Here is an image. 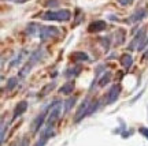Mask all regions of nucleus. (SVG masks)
I'll use <instances>...</instances> for the list:
<instances>
[{"label": "nucleus", "instance_id": "obj_1", "mask_svg": "<svg viewBox=\"0 0 148 146\" xmlns=\"http://www.w3.org/2000/svg\"><path fill=\"white\" fill-rule=\"evenodd\" d=\"M71 18V12L69 10H58V11H47L43 15L44 21H62L67 22Z\"/></svg>", "mask_w": 148, "mask_h": 146}, {"label": "nucleus", "instance_id": "obj_2", "mask_svg": "<svg viewBox=\"0 0 148 146\" xmlns=\"http://www.w3.org/2000/svg\"><path fill=\"white\" fill-rule=\"evenodd\" d=\"M145 36H147L145 29H141V30L139 31V34H136V37L133 38V41L130 43L129 49H139V51H141V49L145 48L148 45L147 41H145Z\"/></svg>", "mask_w": 148, "mask_h": 146}, {"label": "nucleus", "instance_id": "obj_3", "mask_svg": "<svg viewBox=\"0 0 148 146\" xmlns=\"http://www.w3.org/2000/svg\"><path fill=\"white\" fill-rule=\"evenodd\" d=\"M59 34V29H56L54 26H38L37 25V36L41 40H47L51 37H55Z\"/></svg>", "mask_w": 148, "mask_h": 146}, {"label": "nucleus", "instance_id": "obj_4", "mask_svg": "<svg viewBox=\"0 0 148 146\" xmlns=\"http://www.w3.org/2000/svg\"><path fill=\"white\" fill-rule=\"evenodd\" d=\"M61 105L62 103L61 101H55L54 104H51L49 105V108H51V113L48 115V117H47V124H49V126H54V123L58 120V117H59V115H61Z\"/></svg>", "mask_w": 148, "mask_h": 146}, {"label": "nucleus", "instance_id": "obj_5", "mask_svg": "<svg viewBox=\"0 0 148 146\" xmlns=\"http://www.w3.org/2000/svg\"><path fill=\"white\" fill-rule=\"evenodd\" d=\"M119 93H121V85H112L108 89V93H107V96H106V104H112L115 103L119 97Z\"/></svg>", "mask_w": 148, "mask_h": 146}, {"label": "nucleus", "instance_id": "obj_6", "mask_svg": "<svg viewBox=\"0 0 148 146\" xmlns=\"http://www.w3.org/2000/svg\"><path fill=\"white\" fill-rule=\"evenodd\" d=\"M51 137H54V126L47 124V127L44 128V131L41 133V135H40V139L37 141L34 146H45L47 141H48Z\"/></svg>", "mask_w": 148, "mask_h": 146}, {"label": "nucleus", "instance_id": "obj_7", "mask_svg": "<svg viewBox=\"0 0 148 146\" xmlns=\"http://www.w3.org/2000/svg\"><path fill=\"white\" fill-rule=\"evenodd\" d=\"M89 104H91V100L86 98L85 101L80 105V108H78L77 113H75V123L81 122V119H84L86 115H89V113H88V112H89Z\"/></svg>", "mask_w": 148, "mask_h": 146}, {"label": "nucleus", "instance_id": "obj_8", "mask_svg": "<svg viewBox=\"0 0 148 146\" xmlns=\"http://www.w3.org/2000/svg\"><path fill=\"white\" fill-rule=\"evenodd\" d=\"M47 112H48V108H45V109H44L43 112H41V113H40V115L33 120V123H32V131H33L34 134H37V133L40 131V127L44 124V120H45Z\"/></svg>", "mask_w": 148, "mask_h": 146}, {"label": "nucleus", "instance_id": "obj_9", "mask_svg": "<svg viewBox=\"0 0 148 146\" xmlns=\"http://www.w3.org/2000/svg\"><path fill=\"white\" fill-rule=\"evenodd\" d=\"M147 15V11H145V8H139V10H136L133 12V15L129 17V18L126 19V22L125 23H135V22H140L143 21V18Z\"/></svg>", "mask_w": 148, "mask_h": 146}, {"label": "nucleus", "instance_id": "obj_10", "mask_svg": "<svg viewBox=\"0 0 148 146\" xmlns=\"http://www.w3.org/2000/svg\"><path fill=\"white\" fill-rule=\"evenodd\" d=\"M107 27V23L104 21H96V22H92V23L88 26V31L89 33H100L103 31Z\"/></svg>", "mask_w": 148, "mask_h": 146}, {"label": "nucleus", "instance_id": "obj_11", "mask_svg": "<svg viewBox=\"0 0 148 146\" xmlns=\"http://www.w3.org/2000/svg\"><path fill=\"white\" fill-rule=\"evenodd\" d=\"M26 109H28V101H19V103L17 104V107H15V109H14V116H12V119H17L18 116L25 113Z\"/></svg>", "mask_w": 148, "mask_h": 146}, {"label": "nucleus", "instance_id": "obj_12", "mask_svg": "<svg viewBox=\"0 0 148 146\" xmlns=\"http://www.w3.org/2000/svg\"><path fill=\"white\" fill-rule=\"evenodd\" d=\"M133 64V57L129 53H125V55L121 56V66L125 68H130Z\"/></svg>", "mask_w": 148, "mask_h": 146}, {"label": "nucleus", "instance_id": "obj_13", "mask_svg": "<svg viewBox=\"0 0 148 146\" xmlns=\"http://www.w3.org/2000/svg\"><path fill=\"white\" fill-rule=\"evenodd\" d=\"M73 90H74V83L73 82H66V83L59 89V93H61V94H70Z\"/></svg>", "mask_w": 148, "mask_h": 146}, {"label": "nucleus", "instance_id": "obj_14", "mask_svg": "<svg viewBox=\"0 0 148 146\" xmlns=\"http://www.w3.org/2000/svg\"><path fill=\"white\" fill-rule=\"evenodd\" d=\"M71 59L74 61H84V60L88 61L89 60V56L86 55V53H84V52H75V53H73Z\"/></svg>", "mask_w": 148, "mask_h": 146}, {"label": "nucleus", "instance_id": "obj_15", "mask_svg": "<svg viewBox=\"0 0 148 146\" xmlns=\"http://www.w3.org/2000/svg\"><path fill=\"white\" fill-rule=\"evenodd\" d=\"M80 73H81V67L77 66V67H74V68H69L67 71L65 73V75H66L67 78H70V77H77Z\"/></svg>", "mask_w": 148, "mask_h": 146}, {"label": "nucleus", "instance_id": "obj_16", "mask_svg": "<svg viewBox=\"0 0 148 146\" xmlns=\"http://www.w3.org/2000/svg\"><path fill=\"white\" fill-rule=\"evenodd\" d=\"M41 55H43V51L41 49H37L36 52H33V55L30 56V63L32 64H34V63H37V61L41 59Z\"/></svg>", "mask_w": 148, "mask_h": 146}, {"label": "nucleus", "instance_id": "obj_17", "mask_svg": "<svg viewBox=\"0 0 148 146\" xmlns=\"http://www.w3.org/2000/svg\"><path fill=\"white\" fill-rule=\"evenodd\" d=\"M110 79H111V74L110 73L103 74V77H102V78H100V81H99V86H100V87L106 86L108 82H110Z\"/></svg>", "mask_w": 148, "mask_h": 146}, {"label": "nucleus", "instance_id": "obj_18", "mask_svg": "<svg viewBox=\"0 0 148 146\" xmlns=\"http://www.w3.org/2000/svg\"><path fill=\"white\" fill-rule=\"evenodd\" d=\"M74 103H75V98H74V97L69 98L67 101L65 103V113H69V112L71 111V107L74 105Z\"/></svg>", "mask_w": 148, "mask_h": 146}, {"label": "nucleus", "instance_id": "obj_19", "mask_svg": "<svg viewBox=\"0 0 148 146\" xmlns=\"http://www.w3.org/2000/svg\"><path fill=\"white\" fill-rule=\"evenodd\" d=\"M17 83H18V78H17V77H11V78L7 81V89H8V90L14 89Z\"/></svg>", "mask_w": 148, "mask_h": 146}, {"label": "nucleus", "instance_id": "obj_20", "mask_svg": "<svg viewBox=\"0 0 148 146\" xmlns=\"http://www.w3.org/2000/svg\"><path fill=\"white\" fill-rule=\"evenodd\" d=\"M44 4L47 7H56V6H59V0H45L44 1Z\"/></svg>", "mask_w": 148, "mask_h": 146}, {"label": "nucleus", "instance_id": "obj_21", "mask_svg": "<svg viewBox=\"0 0 148 146\" xmlns=\"http://www.w3.org/2000/svg\"><path fill=\"white\" fill-rule=\"evenodd\" d=\"M102 41V45H103V48H106V49H108L110 48V37H106V38H102L100 40Z\"/></svg>", "mask_w": 148, "mask_h": 146}, {"label": "nucleus", "instance_id": "obj_22", "mask_svg": "<svg viewBox=\"0 0 148 146\" xmlns=\"http://www.w3.org/2000/svg\"><path fill=\"white\" fill-rule=\"evenodd\" d=\"M139 133L141 135H144V137L148 139V127H140L139 128Z\"/></svg>", "mask_w": 148, "mask_h": 146}, {"label": "nucleus", "instance_id": "obj_23", "mask_svg": "<svg viewBox=\"0 0 148 146\" xmlns=\"http://www.w3.org/2000/svg\"><path fill=\"white\" fill-rule=\"evenodd\" d=\"M117 34L119 36V38L117 40V44H121V43H122V40H123V37H125V31H123V30H118Z\"/></svg>", "mask_w": 148, "mask_h": 146}, {"label": "nucleus", "instance_id": "obj_24", "mask_svg": "<svg viewBox=\"0 0 148 146\" xmlns=\"http://www.w3.org/2000/svg\"><path fill=\"white\" fill-rule=\"evenodd\" d=\"M4 135H6V124L1 123V143L4 142Z\"/></svg>", "mask_w": 148, "mask_h": 146}, {"label": "nucleus", "instance_id": "obj_25", "mask_svg": "<svg viewBox=\"0 0 148 146\" xmlns=\"http://www.w3.org/2000/svg\"><path fill=\"white\" fill-rule=\"evenodd\" d=\"M118 3L121 6H129L130 3H132V0H118Z\"/></svg>", "mask_w": 148, "mask_h": 146}, {"label": "nucleus", "instance_id": "obj_26", "mask_svg": "<svg viewBox=\"0 0 148 146\" xmlns=\"http://www.w3.org/2000/svg\"><path fill=\"white\" fill-rule=\"evenodd\" d=\"M10 1H18V3H24V1H26V0H10Z\"/></svg>", "mask_w": 148, "mask_h": 146}]
</instances>
